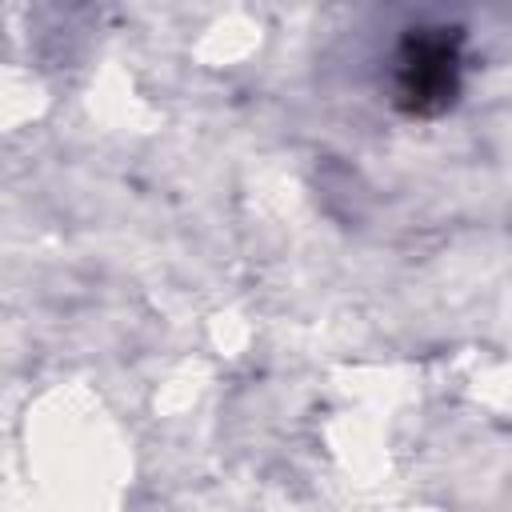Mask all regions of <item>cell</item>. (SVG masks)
Instances as JSON below:
<instances>
[{"mask_svg": "<svg viewBox=\"0 0 512 512\" xmlns=\"http://www.w3.org/2000/svg\"><path fill=\"white\" fill-rule=\"evenodd\" d=\"M464 84V28L416 24L392 52V104L404 116L432 120L456 108Z\"/></svg>", "mask_w": 512, "mask_h": 512, "instance_id": "1", "label": "cell"}]
</instances>
